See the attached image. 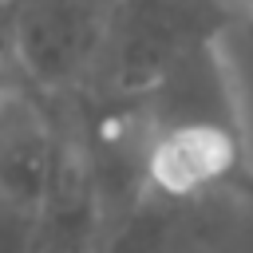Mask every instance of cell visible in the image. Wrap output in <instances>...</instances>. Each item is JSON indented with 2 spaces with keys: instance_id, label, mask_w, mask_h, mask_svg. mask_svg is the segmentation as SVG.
<instances>
[{
  "instance_id": "obj_2",
  "label": "cell",
  "mask_w": 253,
  "mask_h": 253,
  "mask_svg": "<svg viewBox=\"0 0 253 253\" xmlns=\"http://www.w3.org/2000/svg\"><path fill=\"white\" fill-rule=\"evenodd\" d=\"M63 134L24 87H0V253H28Z\"/></svg>"
},
{
  "instance_id": "obj_3",
  "label": "cell",
  "mask_w": 253,
  "mask_h": 253,
  "mask_svg": "<svg viewBox=\"0 0 253 253\" xmlns=\"http://www.w3.org/2000/svg\"><path fill=\"white\" fill-rule=\"evenodd\" d=\"M115 0H20L12 51L40 87L83 83L95 67Z\"/></svg>"
},
{
  "instance_id": "obj_4",
  "label": "cell",
  "mask_w": 253,
  "mask_h": 253,
  "mask_svg": "<svg viewBox=\"0 0 253 253\" xmlns=\"http://www.w3.org/2000/svg\"><path fill=\"white\" fill-rule=\"evenodd\" d=\"M28 253H103V225H99L95 194H91L79 146L71 138H63L55 178H51Z\"/></svg>"
},
{
  "instance_id": "obj_1",
  "label": "cell",
  "mask_w": 253,
  "mask_h": 253,
  "mask_svg": "<svg viewBox=\"0 0 253 253\" xmlns=\"http://www.w3.org/2000/svg\"><path fill=\"white\" fill-rule=\"evenodd\" d=\"M225 28V0H115L87 79L107 99H138L178 55Z\"/></svg>"
},
{
  "instance_id": "obj_5",
  "label": "cell",
  "mask_w": 253,
  "mask_h": 253,
  "mask_svg": "<svg viewBox=\"0 0 253 253\" xmlns=\"http://www.w3.org/2000/svg\"><path fill=\"white\" fill-rule=\"evenodd\" d=\"M245 4H249V12H253V0H245Z\"/></svg>"
}]
</instances>
